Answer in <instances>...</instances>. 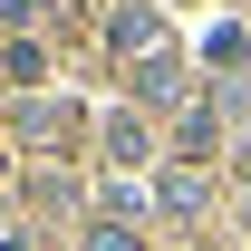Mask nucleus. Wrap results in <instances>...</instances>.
<instances>
[{
    "instance_id": "1",
    "label": "nucleus",
    "mask_w": 251,
    "mask_h": 251,
    "mask_svg": "<svg viewBox=\"0 0 251 251\" xmlns=\"http://www.w3.org/2000/svg\"><path fill=\"white\" fill-rule=\"evenodd\" d=\"M97 251H135V242H126V232H97Z\"/></svg>"
}]
</instances>
